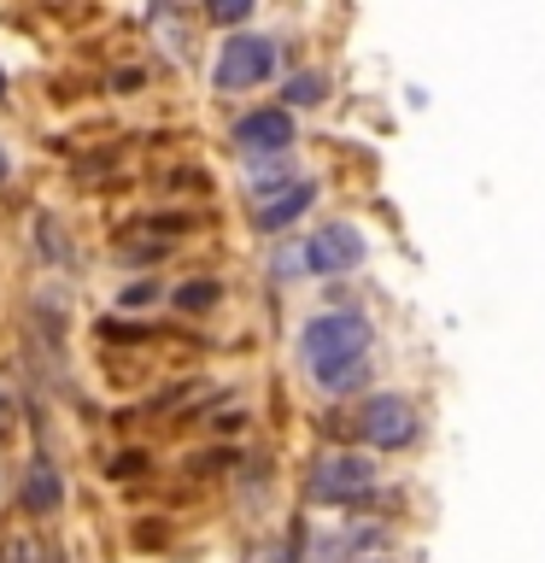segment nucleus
I'll return each mask as SVG.
<instances>
[{"instance_id":"obj_1","label":"nucleus","mask_w":545,"mask_h":563,"mask_svg":"<svg viewBox=\"0 0 545 563\" xmlns=\"http://www.w3.org/2000/svg\"><path fill=\"white\" fill-rule=\"evenodd\" d=\"M369 352V323L352 311H329V317H311L305 334H299V358H305V369L316 376V369H334L346 358H364Z\"/></svg>"},{"instance_id":"obj_2","label":"nucleus","mask_w":545,"mask_h":563,"mask_svg":"<svg viewBox=\"0 0 545 563\" xmlns=\"http://www.w3.org/2000/svg\"><path fill=\"white\" fill-rule=\"evenodd\" d=\"M276 77V42L270 35H229L218 65H211V82L223 95H241V88H258Z\"/></svg>"},{"instance_id":"obj_3","label":"nucleus","mask_w":545,"mask_h":563,"mask_svg":"<svg viewBox=\"0 0 545 563\" xmlns=\"http://www.w3.org/2000/svg\"><path fill=\"white\" fill-rule=\"evenodd\" d=\"M369 482H376V464H369V457H358V452H329L323 464L311 470L305 493H311L316 505H352L358 493H369Z\"/></svg>"},{"instance_id":"obj_4","label":"nucleus","mask_w":545,"mask_h":563,"mask_svg":"<svg viewBox=\"0 0 545 563\" xmlns=\"http://www.w3.org/2000/svg\"><path fill=\"white\" fill-rule=\"evenodd\" d=\"M358 434L369 440V446H387V452H393V446H411V440H416V411H411L399 394H376V399L358 411Z\"/></svg>"},{"instance_id":"obj_5","label":"nucleus","mask_w":545,"mask_h":563,"mask_svg":"<svg viewBox=\"0 0 545 563\" xmlns=\"http://www.w3.org/2000/svg\"><path fill=\"white\" fill-rule=\"evenodd\" d=\"M358 264H364V235L346 223H329L305 241V271L311 276H346V271H358Z\"/></svg>"},{"instance_id":"obj_6","label":"nucleus","mask_w":545,"mask_h":563,"mask_svg":"<svg viewBox=\"0 0 545 563\" xmlns=\"http://www.w3.org/2000/svg\"><path fill=\"white\" fill-rule=\"evenodd\" d=\"M235 147L253 153V158H270V153H288L293 147V112L288 106H258L235 123Z\"/></svg>"},{"instance_id":"obj_7","label":"nucleus","mask_w":545,"mask_h":563,"mask_svg":"<svg viewBox=\"0 0 545 563\" xmlns=\"http://www.w3.org/2000/svg\"><path fill=\"white\" fill-rule=\"evenodd\" d=\"M311 200H316L311 183H288V194L276 188V194H264V200H253V223L264 229V235H276V229H288L293 218H305Z\"/></svg>"},{"instance_id":"obj_8","label":"nucleus","mask_w":545,"mask_h":563,"mask_svg":"<svg viewBox=\"0 0 545 563\" xmlns=\"http://www.w3.org/2000/svg\"><path fill=\"white\" fill-rule=\"evenodd\" d=\"M59 499H65V482H59V470H53V457H35L24 470V510L30 517H53Z\"/></svg>"},{"instance_id":"obj_9","label":"nucleus","mask_w":545,"mask_h":563,"mask_svg":"<svg viewBox=\"0 0 545 563\" xmlns=\"http://www.w3.org/2000/svg\"><path fill=\"white\" fill-rule=\"evenodd\" d=\"M369 376V364L364 358H346V364H334V369H316V387L323 394H352V387H364Z\"/></svg>"},{"instance_id":"obj_10","label":"nucleus","mask_w":545,"mask_h":563,"mask_svg":"<svg viewBox=\"0 0 545 563\" xmlns=\"http://www.w3.org/2000/svg\"><path fill=\"white\" fill-rule=\"evenodd\" d=\"M323 95H329L323 70H299V77H288V88H281V100H288V106H316Z\"/></svg>"},{"instance_id":"obj_11","label":"nucleus","mask_w":545,"mask_h":563,"mask_svg":"<svg viewBox=\"0 0 545 563\" xmlns=\"http://www.w3.org/2000/svg\"><path fill=\"white\" fill-rule=\"evenodd\" d=\"M176 306L182 311H205V306H218V282H188V288H176Z\"/></svg>"},{"instance_id":"obj_12","label":"nucleus","mask_w":545,"mask_h":563,"mask_svg":"<svg viewBox=\"0 0 545 563\" xmlns=\"http://www.w3.org/2000/svg\"><path fill=\"white\" fill-rule=\"evenodd\" d=\"M246 12H253V0H205V18H211V24H241Z\"/></svg>"},{"instance_id":"obj_13","label":"nucleus","mask_w":545,"mask_h":563,"mask_svg":"<svg viewBox=\"0 0 545 563\" xmlns=\"http://www.w3.org/2000/svg\"><path fill=\"white\" fill-rule=\"evenodd\" d=\"M158 299V282H130V288H123V306H153Z\"/></svg>"},{"instance_id":"obj_14","label":"nucleus","mask_w":545,"mask_h":563,"mask_svg":"<svg viewBox=\"0 0 545 563\" xmlns=\"http://www.w3.org/2000/svg\"><path fill=\"white\" fill-rule=\"evenodd\" d=\"M35 235H42V253H47V258H65V241H59V229H53V223H42Z\"/></svg>"},{"instance_id":"obj_15","label":"nucleus","mask_w":545,"mask_h":563,"mask_svg":"<svg viewBox=\"0 0 545 563\" xmlns=\"http://www.w3.org/2000/svg\"><path fill=\"white\" fill-rule=\"evenodd\" d=\"M141 470H147V457H141V452H123L112 464V475H141Z\"/></svg>"},{"instance_id":"obj_16","label":"nucleus","mask_w":545,"mask_h":563,"mask_svg":"<svg viewBox=\"0 0 545 563\" xmlns=\"http://www.w3.org/2000/svg\"><path fill=\"white\" fill-rule=\"evenodd\" d=\"M30 558H35V552H30V545H24V540H18V545H12V552H7V563H30Z\"/></svg>"},{"instance_id":"obj_17","label":"nucleus","mask_w":545,"mask_h":563,"mask_svg":"<svg viewBox=\"0 0 545 563\" xmlns=\"http://www.w3.org/2000/svg\"><path fill=\"white\" fill-rule=\"evenodd\" d=\"M12 417V399H7V387H0V422H7Z\"/></svg>"},{"instance_id":"obj_18","label":"nucleus","mask_w":545,"mask_h":563,"mask_svg":"<svg viewBox=\"0 0 545 563\" xmlns=\"http://www.w3.org/2000/svg\"><path fill=\"white\" fill-rule=\"evenodd\" d=\"M0 95H7V70H0Z\"/></svg>"},{"instance_id":"obj_19","label":"nucleus","mask_w":545,"mask_h":563,"mask_svg":"<svg viewBox=\"0 0 545 563\" xmlns=\"http://www.w3.org/2000/svg\"><path fill=\"white\" fill-rule=\"evenodd\" d=\"M0 176H7V153H0Z\"/></svg>"}]
</instances>
